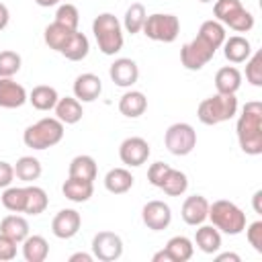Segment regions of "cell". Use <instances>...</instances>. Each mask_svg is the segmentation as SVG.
I'll return each mask as SVG.
<instances>
[{
	"instance_id": "obj_4",
	"label": "cell",
	"mask_w": 262,
	"mask_h": 262,
	"mask_svg": "<svg viewBox=\"0 0 262 262\" xmlns=\"http://www.w3.org/2000/svg\"><path fill=\"white\" fill-rule=\"evenodd\" d=\"M207 219H211V225H215L221 233L227 235H237L246 229V213L235 203L225 199H219L213 205L209 203Z\"/></svg>"
},
{
	"instance_id": "obj_14",
	"label": "cell",
	"mask_w": 262,
	"mask_h": 262,
	"mask_svg": "<svg viewBox=\"0 0 262 262\" xmlns=\"http://www.w3.org/2000/svg\"><path fill=\"white\" fill-rule=\"evenodd\" d=\"M111 80L121 88H131L139 78V68L131 57H119L108 68Z\"/></svg>"
},
{
	"instance_id": "obj_42",
	"label": "cell",
	"mask_w": 262,
	"mask_h": 262,
	"mask_svg": "<svg viewBox=\"0 0 262 262\" xmlns=\"http://www.w3.org/2000/svg\"><path fill=\"white\" fill-rule=\"evenodd\" d=\"M170 168H172V166H168L166 162H154V164L149 166V170H147V180H149V184H154V186L160 188V184H162V180H164V176L168 174Z\"/></svg>"
},
{
	"instance_id": "obj_18",
	"label": "cell",
	"mask_w": 262,
	"mask_h": 262,
	"mask_svg": "<svg viewBox=\"0 0 262 262\" xmlns=\"http://www.w3.org/2000/svg\"><path fill=\"white\" fill-rule=\"evenodd\" d=\"M223 55L231 63H244L252 55V45H250V41L246 37L233 35V37L223 41Z\"/></svg>"
},
{
	"instance_id": "obj_47",
	"label": "cell",
	"mask_w": 262,
	"mask_h": 262,
	"mask_svg": "<svg viewBox=\"0 0 262 262\" xmlns=\"http://www.w3.org/2000/svg\"><path fill=\"white\" fill-rule=\"evenodd\" d=\"M151 260H154V262H172V258H170V254H168V250H166V248H164V250H160V252H156Z\"/></svg>"
},
{
	"instance_id": "obj_11",
	"label": "cell",
	"mask_w": 262,
	"mask_h": 262,
	"mask_svg": "<svg viewBox=\"0 0 262 262\" xmlns=\"http://www.w3.org/2000/svg\"><path fill=\"white\" fill-rule=\"evenodd\" d=\"M151 149H149V143L143 139V137H127L121 141L119 145V158L125 166H131V168H137L141 164L147 162Z\"/></svg>"
},
{
	"instance_id": "obj_26",
	"label": "cell",
	"mask_w": 262,
	"mask_h": 262,
	"mask_svg": "<svg viewBox=\"0 0 262 262\" xmlns=\"http://www.w3.org/2000/svg\"><path fill=\"white\" fill-rule=\"evenodd\" d=\"M133 176L127 168H111L104 176V188L113 194H123L133 186Z\"/></svg>"
},
{
	"instance_id": "obj_46",
	"label": "cell",
	"mask_w": 262,
	"mask_h": 262,
	"mask_svg": "<svg viewBox=\"0 0 262 262\" xmlns=\"http://www.w3.org/2000/svg\"><path fill=\"white\" fill-rule=\"evenodd\" d=\"M92 258H94L92 254H86V252H76V254H72V256H70V262H80V260H82V262H92Z\"/></svg>"
},
{
	"instance_id": "obj_37",
	"label": "cell",
	"mask_w": 262,
	"mask_h": 262,
	"mask_svg": "<svg viewBox=\"0 0 262 262\" xmlns=\"http://www.w3.org/2000/svg\"><path fill=\"white\" fill-rule=\"evenodd\" d=\"M199 35L203 37V39H207L211 45H215L217 49L223 45V41L227 39L225 37V27L219 23V20H215V18H211V20H205L203 25H201V29H199Z\"/></svg>"
},
{
	"instance_id": "obj_39",
	"label": "cell",
	"mask_w": 262,
	"mask_h": 262,
	"mask_svg": "<svg viewBox=\"0 0 262 262\" xmlns=\"http://www.w3.org/2000/svg\"><path fill=\"white\" fill-rule=\"evenodd\" d=\"M55 23H59V25L76 31L78 25H80V12H78V8L74 4H70V2L59 4L57 12H55Z\"/></svg>"
},
{
	"instance_id": "obj_21",
	"label": "cell",
	"mask_w": 262,
	"mask_h": 262,
	"mask_svg": "<svg viewBox=\"0 0 262 262\" xmlns=\"http://www.w3.org/2000/svg\"><path fill=\"white\" fill-rule=\"evenodd\" d=\"M145 108H147V98H145V94L139 92V90H129V92H125V94L121 96V100H119V111H121V115H125V117H129V119L141 117V115L145 113Z\"/></svg>"
},
{
	"instance_id": "obj_49",
	"label": "cell",
	"mask_w": 262,
	"mask_h": 262,
	"mask_svg": "<svg viewBox=\"0 0 262 262\" xmlns=\"http://www.w3.org/2000/svg\"><path fill=\"white\" fill-rule=\"evenodd\" d=\"M260 199H262V190H256V192H254V196H252V205H254V211H256V213H262Z\"/></svg>"
},
{
	"instance_id": "obj_29",
	"label": "cell",
	"mask_w": 262,
	"mask_h": 262,
	"mask_svg": "<svg viewBox=\"0 0 262 262\" xmlns=\"http://www.w3.org/2000/svg\"><path fill=\"white\" fill-rule=\"evenodd\" d=\"M23 256L27 262H43L49 256V244L43 235H27L23 239Z\"/></svg>"
},
{
	"instance_id": "obj_13",
	"label": "cell",
	"mask_w": 262,
	"mask_h": 262,
	"mask_svg": "<svg viewBox=\"0 0 262 262\" xmlns=\"http://www.w3.org/2000/svg\"><path fill=\"white\" fill-rule=\"evenodd\" d=\"M80 225L82 217L76 209H61L51 221V231L59 239H70L80 231Z\"/></svg>"
},
{
	"instance_id": "obj_15",
	"label": "cell",
	"mask_w": 262,
	"mask_h": 262,
	"mask_svg": "<svg viewBox=\"0 0 262 262\" xmlns=\"http://www.w3.org/2000/svg\"><path fill=\"white\" fill-rule=\"evenodd\" d=\"M180 215H182V221L186 225H201L207 215H209V201L203 196V194H192V196H186L184 203H182V209H180Z\"/></svg>"
},
{
	"instance_id": "obj_28",
	"label": "cell",
	"mask_w": 262,
	"mask_h": 262,
	"mask_svg": "<svg viewBox=\"0 0 262 262\" xmlns=\"http://www.w3.org/2000/svg\"><path fill=\"white\" fill-rule=\"evenodd\" d=\"M0 233L8 235L16 244H23V239L29 235V221L23 215H6L0 221Z\"/></svg>"
},
{
	"instance_id": "obj_30",
	"label": "cell",
	"mask_w": 262,
	"mask_h": 262,
	"mask_svg": "<svg viewBox=\"0 0 262 262\" xmlns=\"http://www.w3.org/2000/svg\"><path fill=\"white\" fill-rule=\"evenodd\" d=\"M186 188H188V178L184 172H180L176 168H170L160 184V190H164L168 196H180L186 192Z\"/></svg>"
},
{
	"instance_id": "obj_35",
	"label": "cell",
	"mask_w": 262,
	"mask_h": 262,
	"mask_svg": "<svg viewBox=\"0 0 262 262\" xmlns=\"http://www.w3.org/2000/svg\"><path fill=\"white\" fill-rule=\"evenodd\" d=\"M147 18V12H145V6L141 2H133L127 10H125V16H123V29L131 35L139 33L143 29V23Z\"/></svg>"
},
{
	"instance_id": "obj_34",
	"label": "cell",
	"mask_w": 262,
	"mask_h": 262,
	"mask_svg": "<svg viewBox=\"0 0 262 262\" xmlns=\"http://www.w3.org/2000/svg\"><path fill=\"white\" fill-rule=\"evenodd\" d=\"M27 188V203H25V213L27 215H41L47 205H49V196L47 192L41 188V186H35V184H29L25 186Z\"/></svg>"
},
{
	"instance_id": "obj_43",
	"label": "cell",
	"mask_w": 262,
	"mask_h": 262,
	"mask_svg": "<svg viewBox=\"0 0 262 262\" xmlns=\"http://www.w3.org/2000/svg\"><path fill=\"white\" fill-rule=\"evenodd\" d=\"M14 256H16V242L0 233V260L6 262V260H12Z\"/></svg>"
},
{
	"instance_id": "obj_1",
	"label": "cell",
	"mask_w": 262,
	"mask_h": 262,
	"mask_svg": "<svg viewBox=\"0 0 262 262\" xmlns=\"http://www.w3.org/2000/svg\"><path fill=\"white\" fill-rule=\"evenodd\" d=\"M235 133L244 154L248 156L262 154V102L250 100L244 104L242 115L237 117Z\"/></svg>"
},
{
	"instance_id": "obj_32",
	"label": "cell",
	"mask_w": 262,
	"mask_h": 262,
	"mask_svg": "<svg viewBox=\"0 0 262 262\" xmlns=\"http://www.w3.org/2000/svg\"><path fill=\"white\" fill-rule=\"evenodd\" d=\"M78 31V29H76ZM74 33V29H68V27H63V25H59V23H51V25H47L45 27V31H43V39H45V43H47V47L49 49H53V51H61V47L66 45V41L70 39V35Z\"/></svg>"
},
{
	"instance_id": "obj_6",
	"label": "cell",
	"mask_w": 262,
	"mask_h": 262,
	"mask_svg": "<svg viewBox=\"0 0 262 262\" xmlns=\"http://www.w3.org/2000/svg\"><path fill=\"white\" fill-rule=\"evenodd\" d=\"M213 14L215 20L237 33H248L254 27V14L246 10L239 0H215Z\"/></svg>"
},
{
	"instance_id": "obj_19",
	"label": "cell",
	"mask_w": 262,
	"mask_h": 262,
	"mask_svg": "<svg viewBox=\"0 0 262 262\" xmlns=\"http://www.w3.org/2000/svg\"><path fill=\"white\" fill-rule=\"evenodd\" d=\"M61 192L66 199H70L72 203H86L92 194H94V184L90 180H82V178H74L68 176V180L61 186Z\"/></svg>"
},
{
	"instance_id": "obj_17",
	"label": "cell",
	"mask_w": 262,
	"mask_h": 262,
	"mask_svg": "<svg viewBox=\"0 0 262 262\" xmlns=\"http://www.w3.org/2000/svg\"><path fill=\"white\" fill-rule=\"evenodd\" d=\"M102 92V82L96 74H80L76 80H74V96L80 100V102H94Z\"/></svg>"
},
{
	"instance_id": "obj_41",
	"label": "cell",
	"mask_w": 262,
	"mask_h": 262,
	"mask_svg": "<svg viewBox=\"0 0 262 262\" xmlns=\"http://www.w3.org/2000/svg\"><path fill=\"white\" fill-rule=\"evenodd\" d=\"M246 237H248L250 246H252L258 254H262V221H260V219L248 225V229H246Z\"/></svg>"
},
{
	"instance_id": "obj_36",
	"label": "cell",
	"mask_w": 262,
	"mask_h": 262,
	"mask_svg": "<svg viewBox=\"0 0 262 262\" xmlns=\"http://www.w3.org/2000/svg\"><path fill=\"white\" fill-rule=\"evenodd\" d=\"M0 199H2L4 209L12 211V213H25L27 188H25V186H6Z\"/></svg>"
},
{
	"instance_id": "obj_8",
	"label": "cell",
	"mask_w": 262,
	"mask_h": 262,
	"mask_svg": "<svg viewBox=\"0 0 262 262\" xmlns=\"http://www.w3.org/2000/svg\"><path fill=\"white\" fill-rule=\"evenodd\" d=\"M215 51H217L215 45H211L207 39H203L201 35H196L192 41H188V43H184L180 47V61H182V66L186 70L196 72V70L205 68L213 59Z\"/></svg>"
},
{
	"instance_id": "obj_24",
	"label": "cell",
	"mask_w": 262,
	"mask_h": 262,
	"mask_svg": "<svg viewBox=\"0 0 262 262\" xmlns=\"http://www.w3.org/2000/svg\"><path fill=\"white\" fill-rule=\"evenodd\" d=\"M90 51V43H88V37L80 31H74L70 35V39L66 41V45L61 47V55L70 61H82Z\"/></svg>"
},
{
	"instance_id": "obj_50",
	"label": "cell",
	"mask_w": 262,
	"mask_h": 262,
	"mask_svg": "<svg viewBox=\"0 0 262 262\" xmlns=\"http://www.w3.org/2000/svg\"><path fill=\"white\" fill-rule=\"evenodd\" d=\"M39 6H43V8H49V6H55V4H59V2H63V0H35Z\"/></svg>"
},
{
	"instance_id": "obj_38",
	"label": "cell",
	"mask_w": 262,
	"mask_h": 262,
	"mask_svg": "<svg viewBox=\"0 0 262 262\" xmlns=\"http://www.w3.org/2000/svg\"><path fill=\"white\" fill-rule=\"evenodd\" d=\"M20 63L23 59L16 51H10V49L0 51V78H12L20 70Z\"/></svg>"
},
{
	"instance_id": "obj_12",
	"label": "cell",
	"mask_w": 262,
	"mask_h": 262,
	"mask_svg": "<svg viewBox=\"0 0 262 262\" xmlns=\"http://www.w3.org/2000/svg\"><path fill=\"white\" fill-rule=\"evenodd\" d=\"M141 219H143V223H145L147 229L162 231L172 221V209L164 201H149L141 209Z\"/></svg>"
},
{
	"instance_id": "obj_2",
	"label": "cell",
	"mask_w": 262,
	"mask_h": 262,
	"mask_svg": "<svg viewBox=\"0 0 262 262\" xmlns=\"http://www.w3.org/2000/svg\"><path fill=\"white\" fill-rule=\"evenodd\" d=\"M92 33L98 49L104 55H115L123 49V25L111 12H102L92 20Z\"/></svg>"
},
{
	"instance_id": "obj_20",
	"label": "cell",
	"mask_w": 262,
	"mask_h": 262,
	"mask_svg": "<svg viewBox=\"0 0 262 262\" xmlns=\"http://www.w3.org/2000/svg\"><path fill=\"white\" fill-rule=\"evenodd\" d=\"M242 86V72L233 66H225L215 74V88L219 94H235Z\"/></svg>"
},
{
	"instance_id": "obj_48",
	"label": "cell",
	"mask_w": 262,
	"mask_h": 262,
	"mask_svg": "<svg viewBox=\"0 0 262 262\" xmlns=\"http://www.w3.org/2000/svg\"><path fill=\"white\" fill-rule=\"evenodd\" d=\"M225 260H231V262H239L242 258H239L237 254H233V252H225V254H219V256H217V262H225Z\"/></svg>"
},
{
	"instance_id": "obj_9",
	"label": "cell",
	"mask_w": 262,
	"mask_h": 262,
	"mask_svg": "<svg viewBox=\"0 0 262 262\" xmlns=\"http://www.w3.org/2000/svg\"><path fill=\"white\" fill-rule=\"evenodd\" d=\"M164 143L174 156H188L196 147V131L188 123H174L164 133Z\"/></svg>"
},
{
	"instance_id": "obj_27",
	"label": "cell",
	"mask_w": 262,
	"mask_h": 262,
	"mask_svg": "<svg viewBox=\"0 0 262 262\" xmlns=\"http://www.w3.org/2000/svg\"><path fill=\"white\" fill-rule=\"evenodd\" d=\"M68 174L74 176V178H82V180L94 182V180H96V174H98L96 160H94L92 156H86V154L76 156V158H72V162H70Z\"/></svg>"
},
{
	"instance_id": "obj_10",
	"label": "cell",
	"mask_w": 262,
	"mask_h": 262,
	"mask_svg": "<svg viewBox=\"0 0 262 262\" xmlns=\"http://www.w3.org/2000/svg\"><path fill=\"white\" fill-rule=\"evenodd\" d=\"M92 256L102 262H115L123 256V239L115 231H98L92 237Z\"/></svg>"
},
{
	"instance_id": "obj_33",
	"label": "cell",
	"mask_w": 262,
	"mask_h": 262,
	"mask_svg": "<svg viewBox=\"0 0 262 262\" xmlns=\"http://www.w3.org/2000/svg\"><path fill=\"white\" fill-rule=\"evenodd\" d=\"M41 172H43L41 162H39L37 158H33V156H23V158H18L16 164H14V176H16L18 180H23V182H33V180H37V178L41 176Z\"/></svg>"
},
{
	"instance_id": "obj_44",
	"label": "cell",
	"mask_w": 262,
	"mask_h": 262,
	"mask_svg": "<svg viewBox=\"0 0 262 262\" xmlns=\"http://www.w3.org/2000/svg\"><path fill=\"white\" fill-rule=\"evenodd\" d=\"M12 180H14V166L0 160V188L10 186Z\"/></svg>"
},
{
	"instance_id": "obj_22",
	"label": "cell",
	"mask_w": 262,
	"mask_h": 262,
	"mask_svg": "<svg viewBox=\"0 0 262 262\" xmlns=\"http://www.w3.org/2000/svg\"><path fill=\"white\" fill-rule=\"evenodd\" d=\"M84 111H82V102L76 96H63L57 100L55 104V117L63 123V125H76L82 119Z\"/></svg>"
},
{
	"instance_id": "obj_23",
	"label": "cell",
	"mask_w": 262,
	"mask_h": 262,
	"mask_svg": "<svg viewBox=\"0 0 262 262\" xmlns=\"http://www.w3.org/2000/svg\"><path fill=\"white\" fill-rule=\"evenodd\" d=\"M194 244L205 254H215L221 248V231L215 225H199L194 231Z\"/></svg>"
},
{
	"instance_id": "obj_31",
	"label": "cell",
	"mask_w": 262,
	"mask_h": 262,
	"mask_svg": "<svg viewBox=\"0 0 262 262\" xmlns=\"http://www.w3.org/2000/svg\"><path fill=\"white\" fill-rule=\"evenodd\" d=\"M166 250H168L172 262H186L194 254V246H192V242L186 235H174V237H170L168 244H166Z\"/></svg>"
},
{
	"instance_id": "obj_16",
	"label": "cell",
	"mask_w": 262,
	"mask_h": 262,
	"mask_svg": "<svg viewBox=\"0 0 262 262\" xmlns=\"http://www.w3.org/2000/svg\"><path fill=\"white\" fill-rule=\"evenodd\" d=\"M29 100L23 84L12 78H0V108H18Z\"/></svg>"
},
{
	"instance_id": "obj_7",
	"label": "cell",
	"mask_w": 262,
	"mask_h": 262,
	"mask_svg": "<svg viewBox=\"0 0 262 262\" xmlns=\"http://www.w3.org/2000/svg\"><path fill=\"white\" fill-rule=\"evenodd\" d=\"M143 35L151 41H160V43H172L176 41L178 33H180V20L176 14H168V12H154L147 14L145 23H143Z\"/></svg>"
},
{
	"instance_id": "obj_5",
	"label": "cell",
	"mask_w": 262,
	"mask_h": 262,
	"mask_svg": "<svg viewBox=\"0 0 262 262\" xmlns=\"http://www.w3.org/2000/svg\"><path fill=\"white\" fill-rule=\"evenodd\" d=\"M237 115V98L235 94H213L201 100L196 108V117L203 125H219Z\"/></svg>"
},
{
	"instance_id": "obj_40",
	"label": "cell",
	"mask_w": 262,
	"mask_h": 262,
	"mask_svg": "<svg viewBox=\"0 0 262 262\" xmlns=\"http://www.w3.org/2000/svg\"><path fill=\"white\" fill-rule=\"evenodd\" d=\"M246 80L256 88L262 86V51H256L246 59Z\"/></svg>"
},
{
	"instance_id": "obj_25",
	"label": "cell",
	"mask_w": 262,
	"mask_h": 262,
	"mask_svg": "<svg viewBox=\"0 0 262 262\" xmlns=\"http://www.w3.org/2000/svg\"><path fill=\"white\" fill-rule=\"evenodd\" d=\"M57 100H59L57 90L53 86H47V84H39L29 92V102L37 111H51V108H55Z\"/></svg>"
},
{
	"instance_id": "obj_3",
	"label": "cell",
	"mask_w": 262,
	"mask_h": 262,
	"mask_svg": "<svg viewBox=\"0 0 262 262\" xmlns=\"http://www.w3.org/2000/svg\"><path fill=\"white\" fill-rule=\"evenodd\" d=\"M63 139V123L57 117H45L29 125L23 133V141L31 149H47Z\"/></svg>"
},
{
	"instance_id": "obj_45",
	"label": "cell",
	"mask_w": 262,
	"mask_h": 262,
	"mask_svg": "<svg viewBox=\"0 0 262 262\" xmlns=\"http://www.w3.org/2000/svg\"><path fill=\"white\" fill-rule=\"evenodd\" d=\"M8 20H10V10H8V6H6V4H2V2H0V31H2V29H6Z\"/></svg>"
},
{
	"instance_id": "obj_51",
	"label": "cell",
	"mask_w": 262,
	"mask_h": 262,
	"mask_svg": "<svg viewBox=\"0 0 262 262\" xmlns=\"http://www.w3.org/2000/svg\"><path fill=\"white\" fill-rule=\"evenodd\" d=\"M199 2H213V0H199Z\"/></svg>"
}]
</instances>
